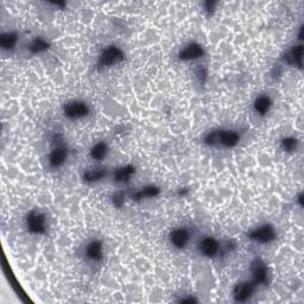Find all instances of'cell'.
<instances>
[{
    "instance_id": "obj_10",
    "label": "cell",
    "mask_w": 304,
    "mask_h": 304,
    "mask_svg": "<svg viewBox=\"0 0 304 304\" xmlns=\"http://www.w3.org/2000/svg\"><path fill=\"white\" fill-rule=\"evenodd\" d=\"M204 55V49L198 43H189L179 51L178 58L181 61H195Z\"/></svg>"
},
{
    "instance_id": "obj_17",
    "label": "cell",
    "mask_w": 304,
    "mask_h": 304,
    "mask_svg": "<svg viewBox=\"0 0 304 304\" xmlns=\"http://www.w3.org/2000/svg\"><path fill=\"white\" fill-rule=\"evenodd\" d=\"M271 99L268 95H260L254 100L253 102V108L257 113H259L260 116H265L266 113H269L270 108H271Z\"/></svg>"
},
{
    "instance_id": "obj_11",
    "label": "cell",
    "mask_w": 304,
    "mask_h": 304,
    "mask_svg": "<svg viewBox=\"0 0 304 304\" xmlns=\"http://www.w3.org/2000/svg\"><path fill=\"white\" fill-rule=\"evenodd\" d=\"M169 239L173 247L177 250H183L187 247L189 240H190V233L187 228H176L170 233Z\"/></svg>"
},
{
    "instance_id": "obj_2",
    "label": "cell",
    "mask_w": 304,
    "mask_h": 304,
    "mask_svg": "<svg viewBox=\"0 0 304 304\" xmlns=\"http://www.w3.org/2000/svg\"><path fill=\"white\" fill-rule=\"evenodd\" d=\"M124 58H125V55H124V51L119 46L110 45L105 48L100 56H99L97 67L99 69H104V68L117 66V64L124 61Z\"/></svg>"
},
{
    "instance_id": "obj_6",
    "label": "cell",
    "mask_w": 304,
    "mask_h": 304,
    "mask_svg": "<svg viewBox=\"0 0 304 304\" xmlns=\"http://www.w3.org/2000/svg\"><path fill=\"white\" fill-rule=\"evenodd\" d=\"M252 282L256 285H268L270 283V274L266 264L263 259L256 258L251 265Z\"/></svg>"
},
{
    "instance_id": "obj_25",
    "label": "cell",
    "mask_w": 304,
    "mask_h": 304,
    "mask_svg": "<svg viewBox=\"0 0 304 304\" xmlns=\"http://www.w3.org/2000/svg\"><path fill=\"white\" fill-rule=\"evenodd\" d=\"M178 302L179 303H196L197 300L193 299V297H187V299H181Z\"/></svg>"
},
{
    "instance_id": "obj_18",
    "label": "cell",
    "mask_w": 304,
    "mask_h": 304,
    "mask_svg": "<svg viewBox=\"0 0 304 304\" xmlns=\"http://www.w3.org/2000/svg\"><path fill=\"white\" fill-rule=\"evenodd\" d=\"M91 157L93 160H104L106 158L108 153V147L105 142H99L95 145H93V148L91 149Z\"/></svg>"
},
{
    "instance_id": "obj_23",
    "label": "cell",
    "mask_w": 304,
    "mask_h": 304,
    "mask_svg": "<svg viewBox=\"0 0 304 304\" xmlns=\"http://www.w3.org/2000/svg\"><path fill=\"white\" fill-rule=\"evenodd\" d=\"M124 200H125V195L123 193H117L113 195V197H112V201H113L114 207L117 208H122L124 204Z\"/></svg>"
},
{
    "instance_id": "obj_14",
    "label": "cell",
    "mask_w": 304,
    "mask_h": 304,
    "mask_svg": "<svg viewBox=\"0 0 304 304\" xmlns=\"http://www.w3.org/2000/svg\"><path fill=\"white\" fill-rule=\"evenodd\" d=\"M107 176V170L105 167H92V169L85 170L83 172V181L86 183H97L100 182L101 179H104Z\"/></svg>"
},
{
    "instance_id": "obj_21",
    "label": "cell",
    "mask_w": 304,
    "mask_h": 304,
    "mask_svg": "<svg viewBox=\"0 0 304 304\" xmlns=\"http://www.w3.org/2000/svg\"><path fill=\"white\" fill-rule=\"evenodd\" d=\"M299 141L294 137H287L281 142V147L285 152H294L297 149Z\"/></svg>"
},
{
    "instance_id": "obj_16",
    "label": "cell",
    "mask_w": 304,
    "mask_h": 304,
    "mask_svg": "<svg viewBox=\"0 0 304 304\" xmlns=\"http://www.w3.org/2000/svg\"><path fill=\"white\" fill-rule=\"evenodd\" d=\"M18 35L15 32H4L0 35V46L2 50L11 51L17 45Z\"/></svg>"
},
{
    "instance_id": "obj_8",
    "label": "cell",
    "mask_w": 304,
    "mask_h": 304,
    "mask_svg": "<svg viewBox=\"0 0 304 304\" xmlns=\"http://www.w3.org/2000/svg\"><path fill=\"white\" fill-rule=\"evenodd\" d=\"M257 285L251 282H240L234 287L233 289V299L238 303L249 302L251 297L253 296L254 290H256Z\"/></svg>"
},
{
    "instance_id": "obj_20",
    "label": "cell",
    "mask_w": 304,
    "mask_h": 304,
    "mask_svg": "<svg viewBox=\"0 0 304 304\" xmlns=\"http://www.w3.org/2000/svg\"><path fill=\"white\" fill-rule=\"evenodd\" d=\"M49 46H50V43L46 41V39L43 38V37H36V38L31 42L29 48H30V51L32 52V54L37 55V54H42V52L48 50Z\"/></svg>"
},
{
    "instance_id": "obj_12",
    "label": "cell",
    "mask_w": 304,
    "mask_h": 304,
    "mask_svg": "<svg viewBox=\"0 0 304 304\" xmlns=\"http://www.w3.org/2000/svg\"><path fill=\"white\" fill-rule=\"evenodd\" d=\"M85 254L87 259L93 263H100L104 259V246L100 240H92L86 246Z\"/></svg>"
},
{
    "instance_id": "obj_1",
    "label": "cell",
    "mask_w": 304,
    "mask_h": 304,
    "mask_svg": "<svg viewBox=\"0 0 304 304\" xmlns=\"http://www.w3.org/2000/svg\"><path fill=\"white\" fill-rule=\"evenodd\" d=\"M240 142V135L233 130H216L208 133L204 143L209 147L234 148Z\"/></svg>"
},
{
    "instance_id": "obj_3",
    "label": "cell",
    "mask_w": 304,
    "mask_h": 304,
    "mask_svg": "<svg viewBox=\"0 0 304 304\" xmlns=\"http://www.w3.org/2000/svg\"><path fill=\"white\" fill-rule=\"evenodd\" d=\"M25 225L27 231L31 234L41 235L46 232V216L45 214L38 209H33L27 214L25 219Z\"/></svg>"
},
{
    "instance_id": "obj_24",
    "label": "cell",
    "mask_w": 304,
    "mask_h": 304,
    "mask_svg": "<svg viewBox=\"0 0 304 304\" xmlns=\"http://www.w3.org/2000/svg\"><path fill=\"white\" fill-rule=\"evenodd\" d=\"M216 6V2H214V1H207L206 2V10L207 11H214V7H215Z\"/></svg>"
},
{
    "instance_id": "obj_7",
    "label": "cell",
    "mask_w": 304,
    "mask_h": 304,
    "mask_svg": "<svg viewBox=\"0 0 304 304\" xmlns=\"http://www.w3.org/2000/svg\"><path fill=\"white\" fill-rule=\"evenodd\" d=\"M67 158L68 149L60 139H57V142L55 143L54 149H52L50 154H49V165L54 167V169H58V167L66 163Z\"/></svg>"
},
{
    "instance_id": "obj_19",
    "label": "cell",
    "mask_w": 304,
    "mask_h": 304,
    "mask_svg": "<svg viewBox=\"0 0 304 304\" xmlns=\"http://www.w3.org/2000/svg\"><path fill=\"white\" fill-rule=\"evenodd\" d=\"M159 193H160L159 188L156 187V185H148V187L138 190L137 193L133 195L132 198L136 201H141V200H144V198L156 197L159 195Z\"/></svg>"
},
{
    "instance_id": "obj_13",
    "label": "cell",
    "mask_w": 304,
    "mask_h": 304,
    "mask_svg": "<svg viewBox=\"0 0 304 304\" xmlns=\"http://www.w3.org/2000/svg\"><path fill=\"white\" fill-rule=\"evenodd\" d=\"M302 58H303V45L294 46L284 56V61L290 66L302 68Z\"/></svg>"
},
{
    "instance_id": "obj_22",
    "label": "cell",
    "mask_w": 304,
    "mask_h": 304,
    "mask_svg": "<svg viewBox=\"0 0 304 304\" xmlns=\"http://www.w3.org/2000/svg\"><path fill=\"white\" fill-rule=\"evenodd\" d=\"M195 75H196L198 82L204 83V82H206V80H207L208 71H207V69L203 66H197L196 69H195Z\"/></svg>"
},
{
    "instance_id": "obj_5",
    "label": "cell",
    "mask_w": 304,
    "mask_h": 304,
    "mask_svg": "<svg viewBox=\"0 0 304 304\" xmlns=\"http://www.w3.org/2000/svg\"><path fill=\"white\" fill-rule=\"evenodd\" d=\"M89 106L83 101L71 100L64 104L63 114L64 117L70 120H79L87 117L89 114Z\"/></svg>"
},
{
    "instance_id": "obj_4",
    "label": "cell",
    "mask_w": 304,
    "mask_h": 304,
    "mask_svg": "<svg viewBox=\"0 0 304 304\" xmlns=\"http://www.w3.org/2000/svg\"><path fill=\"white\" fill-rule=\"evenodd\" d=\"M276 238H277L276 229L274 226L269 225V223L258 226V227L253 228L249 233L250 240L258 244H270L272 241H275Z\"/></svg>"
},
{
    "instance_id": "obj_9",
    "label": "cell",
    "mask_w": 304,
    "mask_h": 304,
    "mask_svg": "<svg viewBox=\"0 0 304 304\" xmlns=\"http://www.w3.org/2000/svg\"><path fill=\"white\" fill-rule=\"evenodd\" d=\"M220 249H221V245L218 243L216 239L212 237H204L198 245V250L206 258H215L220 254Z\"/></svg>"
},
{
    "instance_id": "obj_15",
    "label": "cell",
    "mask_w": 304,
    "mask_h": 304,
    "mask_svg": "<svg viewBox=\"0 0 304 304\" xmlns=\"http://www.w3.org/2000/svg\"><path fill=\"white\" fill-rule=\"evenodd\" d=\"M135 173V166L132 165H125V166H120L118 167L114 172V181L117 183H122V184H125V183H129L130 179Z\"/></svg>"
}]
</instances>
